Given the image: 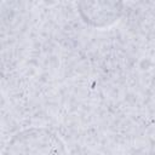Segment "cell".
Returning <instances> with one entry per match:
<instances>
[{"label": "cell", "mask_w": 155, "mask_h": 155, "mask_svg": "<svg viewBox=\"0 0 155 155\" xmlns=\"http://www.w3.org/2000/svg\"><path fill=\"white\" fill-rule=\"evenodd\" d=\"M4 154H67L64 140L52 130L29 127L17 132L5 147Z\"/></svg>", "instance_id": "6da1fadb"}, {"label": "cell", "mask_w": 155, "mask_h": 155, "mask_svg": "<svg viewBox=\"0 0 155 155\" xmlns=\"http://www.w3.org/2000/svg\"><path fill=\"white\" fill-rule=\"evenodd\" d=\"M76 10L86 25L107 29L120 21L125 0H76Z\"/></svg>", "instance_id": "7a4b0ae2"}, {"label": "cell", "mask_w": 155, "mask_h": 155, "mask_svg": "<svg viewBox=\"0 0 155 155\" xmlns=\"http://www.w3.org/2000/svg\"><path fill=\"white\" fill-rule=\"evenodd\" d=\"M1 2H2V0H0V5H1Z\"/></svg>", "instance_id": "3957f363"}]
</instances>
